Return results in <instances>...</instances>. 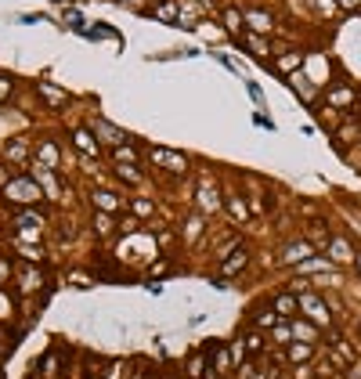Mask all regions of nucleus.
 Masks as SVG:
<instances>
[{
    "label": "nucleus",
    "instance_id": "aec40b11",
    "mask_svg": "<svg viewBox=\"0 0 361 379\" xmlns=\"http://www.w3.org/2000/svg\"><path fill=\"white\" fill-rule=\"evenodd\" d=\"M90 131H94V138L102 134V141H105V145H123V141H130L127 134H119L116 126H109L105 119H94V123H90Z\"/></svg>",
    "mask_w": 361,
    "mask_h": 379
},
{
    "label": "nucleus",
    "instance_id": "58836bf2",
    "mask_svg": "<svg viewBox=\"0 0 361 379\" xmlns=\"http://www.w3.org/2000/svg\"><path fill=\"white\" fill-rule=\"evenodd\" d=\"M314 4H318L322 11H336V0H314Z\"/></svg>",
    "mask_w": 361,
    "mask_h": 379
},
{
    "label": "nucleus",
    "instance_id": "4be33fe9",
    "mask_svg": "<svg viewBox=\"0 0 361 379\" xmlns=\"http://www.w3.org/2000/svg\"><path fill=\"white\" fill-rule=\"evenodd\" d=\"M311 358H314V347L311 343H289L286 347V361L289 365H307Z\"/></svg>",
    "mask_w": 361,
    "mask_h": 379
},
{
    "label": "nucleus",
    "instance_id": "412c9836",
    "mask_svg": "<svg viewBox=\"0 0 361 379\" xmlns=\"http://www.w3.org/2000/svg\"><path fill=\"white\" fill-rule=\"evenodd\" d=\"M90 224H94V231H98L102 239H109L112 231H119L116 217H112V213H102V210H90Z\"/></svg>",
    "mask_w": 361,
    "mask_h": 379
},
{
    "label": "nucleus",
    "instance_id": "ddd939ff",
    "mask_svg": "<svg viewBox=\"0 0 361 379\" xmlns=\"http://www.w3.org/2000/svg\"><path fill=\"white\" fill-rule=\"evenodd\" d=\"M73 145L87 155V160H102V141L94 138V131H83V126L73 131Z\"/></svg>",
    "mask_w": 361,
    "mask_h": 379
},
{
    "label": "nucleus",
    "instance_id": "b1692460",
    "mask_svg": "<svg viewBox=\"0 0 361 379\" xmlns=\"http://www.w3.org/2000/svg\"><path fill=\"white\" fill-rule=\"evenodd\" d=\"M279 322H282V318H279V311H275V307H264V311L253 314V329H260V332H271Z\"/></svg>",
    "mask_w": 361,
    "mask_h": 379
},
{
    "label": "nucleus",
    "instance_id": "6ab92c4d",
    "mask_svg": "<svg viewBox=\"0 0 361 379\" xmlns=\"http://www.w3.org/2000/svg\"><path fill=\"white\" fill-rule=\"evenodd\" d=\"M246 264H250V249L243 246V249L231 253V257L221 264V275H224V278H235V275H243V271H246Z\"/></svg>",
    "mask_w": 361,
    "mask_h": 379
},
{
    "label": "nucleus",
    "instance_id": "423d86ee",
    "mask_svg": "<svg viewBox=\"0 0 361 379\" xmlns=\"http://www.w3.org/2000/svg\"><path fill=\"white\" fill-rule=\"evenodd\" d=\"M224 210H228V217L235 220L238 228L253 220V210H250V203H246V195H243V192H224Z\"/></svg>",
    "mask_w": 361,
    "mask_h": 379
},
{
    "label": "nucleus",
    "instance_id": "9d476101",
    "mask_svg": "<svg viewBox=\"0 0 361 379\" xmlns=\"http://www.w3.org/2000/svg\"><path fill=\"white\" fill-rule=\"evenodd\" d=\"M90 210H102V213H119L123 210V195H116L112 188H94V192H90Z\"/></svg>",
    "mask_w": 361,
    "mask_h": 379
},
{
    "label": "nucleus",
    "instance_id": "cd10ccee",
    "mask_svg": "<svg viewBox=\"0 0 361 379\" xmlns=\"http://www.w3.org/2000/svg\"><path fill=\"white\" fill-rule=\"evenodd\" d=\"M243 339H246V351H250V358H257V354H264V351H267V339H264V332H260V329H250Z\"/></svg>",
    "mask_w": 361,
    "mask_h": 379
},
{
    "label": "nucleus",
    "instance_id": "2eb2a0df",
    "mask_svg": "<svg viewBox=\"0 0 361 379\" xmlns=\"http://www.w3.org/2000/svg\"><path fill=\"white\" fill-rule=\"evenodd\" d=\"M202 231H206V217H202L199 210H192V213L185 217V224H180V239H185L188 246H195V242L202 239Z\"/></svg>",
    "mask_w": 361,
    "mask_h": 379
},
{
    "label": "nucleus",
    "instance_id": "bb28decb",
    "mask_svg": "<svg viewBox=\"0 0 361 379\" xmlns=\"http://www.w3.org/2000/svg\"><path fill=\"white\" fill-rule=\"evenodd\" d=\"M221 18H224V29H228L231 37H243V25H246V15H243V11H235V8H228V11L221 15Z\"/></svg>",
    "mask_w": 361,
    "mask_h": 379
},
{
    "label": "nucleus",
    "instance_id": "37998d69",
    "mask_svg": "<svg viewBox=\"0 0 361 379\" xmlns=\"http://www.w3.org/2000/svg\"><path fill=\"white\" fill-rule=\"evenodd\" d=\"M354 267H357V275H361V253H357V260H354Z\"/></svg>",
    "mask_w": 361,
    "mask_h": 379
},
{
    "label": "nucleus",
    "instance_id": "6e6552de",
    "mask_svg": "<svg viewBox=\"0 0 361 379\" xmlns=\"http://www.w3.org/2000/svg\"><path fill=\"white\" fill-rule=\"evenodd\" d=\"M152 163H159L166 174H180L185 177L188 174V155H180V152H166V148H152Z\"/></svg>",
    "mask_w": 361,
    "mask_h": 379
},
{
    "label": "nucleus",
    "instance_id": "f8f14e48",
    "mask_svg": "<svg viewBox=\"0 0 361 379\" xmlns=\"http://www.w3.org/2000/svg\"><path fill=\"white\" fill-rule=\"evenodd\" d=\"M271 307L279 311V318H282V322H293L296 314H300V296H296L293 289H286V293H275V300H271Z\"/></svg>",
    "mask_w": 361,
    "mask_h": 379
},
{
    "label": "nucleus",
    "instance_id": "1a4fd4ad",
    "mask_svg": "<svg viewBox=\"0 0 361 379\" xmlns=\"http://www.w3.org/2000/svg\"><path fill=\"white\" fill-rule=\"evenodd\" d=\"M44 224H47L44 210H37V206L15 210V231H44Z\"/></svg>",
    "mask_w": 361,
    "mask_h": 379
},
{
    "label": "nucleus",
    "instance_id": "79ce46f5",
    "mask_svg": "<svg viewBox=\"0 0 361 379\" xmlns=\"http://www.w3.org/2000/svg\"><path fill=\"white\" fill-rule=\"evenodd\" d=\"M347 379H361V365H357V361L350 365V372H347Z\"/></svg>",
    "mask_w": 361,
    "mask_h": 379
},
{
    "label": "nucleus",
    "instance_id": "0eeeda50",
    "mask_svg": "<svg viewBox=\"0 0 361 379\" xmlns=\"http://www.w3.org/2000/svg\"><path fill=\"white\" fill-rule=\"evenodd\" d=\"M325 257L333 260L336 267H343V264H354V260H357V249L350 246V239H343V235H333V242L325 246Z\"/></svg>",
    "mask_w": 361,
    "mask_h": 379
},
{
    "label": "nucleus",
    "instance_id": "c756f323",
    "mask_svg": "<svg viewBox=\"0 0 361 379\" xmlns=\"http://www.w3.org/2000/svg\"><path fill=\"white\" fill-rule=\"evenodd\" d=\"M271 343H275V347H289V343H296V339H293V325H289V322H279L275 329H271Z\"/></svg>",
    "mask_w": 361,
    "mask_h": 379
},
{
    "label": "nucleus",
    "instance_id": "7ed1b4c3",
    "mask_svg": "<svg viewBox=\"0 0 361 379\" xmlns=\"http://www.w3.org/2000/svg\"><path fill=\"white\" fill-rule=\"evenodd\" d=\"M311 257H318L314 242H307L304 235H300V239H289V242L282 246V253H279V264H282V267H300V264L311 260Z\"/></svg>",
    "mask_w": 361,
    "mask_h": 379
},
{
    "label": "nucleus",
    "instance_id": "e433bc0d",
    "mask_svg": "<svg viewBox=\"0 0 361 379\" xmlns=\"http://www.w3.org/2000/svg\"><path fill=\"white\" fill-rule=\"evenodd\" d=\"M156 242H159V246H170V242H173V231H170V228H159V231H156Z\"/></svg>",
    "mask_w": 361,
    "mask_h": 379
},
{
    "label": "nucleus",
    "instance_id": "2f4dec72",
    "mask_svg": "<svg viewBox=\"0 0 361 379\" xmlns=\"http://www.w3.org/2000/svg\"><path fill=\"white\" fill-rule=\"evenodd\" d=\"M18 257L25 264H40L44 260V246H18Z\"/></svg>",
    "mask_w": 361,
    "mask_h": 379
},
{
    "label": "nucleus",
    "instance_id": "393cba45",
    "mask_svg": "<svg viewBox=\"0 0 361 379\" xmlns=\"http://www.w3.org/2000/svg\"><path fill=\"white\" fill-rule=\"evenodd\" d=\"M325 102L333 105V109H350L354 105V90L350 87H333V90L325 94Z\"/></svg>",
    "mask_w": 361,
    "mask_h": 379
},
{
    "label": "nucleus",
    "instance_id": "dca6fc26",
    "mask_svg": "<svg viewBox=\"0 0 361 379\" xmlns=\"http://www.w3.org/2000/svg\"><path fill=\"white\" fill-rule=\"evenodd\" d=\"M246 25H250V33H257V37L275 33V18H271L267 11H257V8H250V11H246Z\"/></svg>",
    "mask_w": 361,
    "mask_h": 379
},
{
    "label": "nucleus",
    "instance_id": "4c0bfd02",
    "mask_svg": "<svg viewBox=\"0 0 361 379\" xmlns=\"http://www.w3.org/2000/svg\"><path fill=\"white\" fill-rule=\"evenodd\" d=\"M340 138H343V141H357V126H343Z\"/></svg>",
    "mask_w": 361,
    "mask_h": 379
},
{
    "label": "nucleus",
    "instance_id": "a211bd4d",
    "mask_svg": "<svg viewBox=\"0 0 361 379\" xmlns=\"http://www.w3.org/2000/svg\"><path fill=\"white\" fill-rule=\"evenodd\" d=\"M300 66H304V51H296V47L275 58V69H279L282 76H296V73H300Z\"/></svg>",
    "mask_w": 361,
    "mask_h": 379
},
{
    "label": "nucleus",
    "instance_id": "a878e982",
    "mask_svg": "<svg viewBox=\"0 0 361 379\" xmlns=\"http://www.w3.org/2000/svg\"><path fill=\"white\" fill-rule=\"evenodd\" d=\"M112 160H116V167H137L141 163V155H137V148H130V145H116L112 148Z\"/></svg>",
    "mask_w": 361,
    "mask_h": 379
},
{
    "label": "nucleus",
    "instance_id": "f704fd0d",
    "mask_svg": "<svg viewBox=\"0 0 361 379\" xmlns=\"http://www.w3.org/2000/svg\"><path fill=\"white\" fill-rule=\"evenodd\" d=\"M37 90L44 94V98H51V102H66V90H58V87H51V83H37Z\"/></svg>",
    "mask_w": 361,
    "mask_h": 379
},
{
    "label": "nucleus",
    "instance_id": "ea45409f",
    "mask_svg": "<svg viewBox=\"0 0 361 379\" xmlns=\"http://www.w3.org/2000/svg\"><path fill=\"white\" fill-rule=\"evenodd\" d=\"M8 94H11V80H0V102H4Z\"/></svg>",
    "mask_w": 361,
    "mask_h": 379
},
{
    "label": "nucleus",
    "instance_id": "c9c22d12",
    "mask_svg": "<svg viewBox=\"0 0 361 379\" xmlns=\"http://www.w3.org/2000/svg\"><path fill=\"white\" fill-rule=\"evenodd\" d=\"M116 174H119V181H127V184H141V174L134 167H116Z\"/></svg>",
    "mask_w": 361,
    "mask_h": 379
},
{
    "label": "nucleus",
    "instance_id": "f3484780",
    "mask_svg": "<svg viewBox=\"0 0 361 379\" xmlns=\"http://www.w3.org/2000/svg\"><path fill=\"white\" fill-rule=\"evenodd\" d=\"M33 163H40L44 170H54L58 174V167H62V155H58V145L54 141H40V148H37V160Z\"/></svg>",
    "mask_w": 361,
    "mask_h": 379
},
{
    "label": "nucleus",
    "instance_id": "9b49d317",
    "mask_svg": "<svg viewBox=\"0 0 361 379\" xmlns=\"http://www.w3.org/2000/svg\"><path fill=\"white\" fill-rule=\"evenodd\" d=\"M206 354H209V368H214L217 375H224V379H228V375L235 372V361H231V351H228V347H224V343H209V351H206Z\"/></svg>",
    "mask_w": 361,
    "mask_h": 379
},
{
    "label": "nucleus",
    "instance_id": "a19ab883",
    "mask_svg": "<svg viewBox=\"0 0 361 379\" xmlns=\"http://www.w3.org/2000/svg\"><path fill=\"white\" fill-rule=\"evenodd\" d=\"M340 8H347V11H354V8H361V0H340Z\"/></svg>",
    "mask_w": 361,
    "mask_h": 379
},
{
    "label": "nucleus",
    "instance_id": "7c9ffc66",
    "mask_svg": "<svg viewBox=\"0 0 361 379\" xmlns=\"http://www.w3.org/2000/svg\"><path fill=\"white\" fill-rule=\"evenodd\" d=\"M130 210L137 220H152L156 217V203H148V199H130Z\"/></svg>",
    "mask_w": 361,
    "mask_h": 379
},
{
    "label": "nucleus",
    "instance_id": "f257e3e1",
    "mask_svg": "<svg viewBox=\"0 0 361 379\" xmlns=\"http://www.w3.org/2000/svg\"><path fill=\"white\" fill-rule=\"evenodd\" d=\"M0 199H4L8 206H15V210H25V206H37L47 195H44V188L37 184L33 174H15L4 188H0Z\"/></svg>",
    "mask_w": 361,
    "mask_h": 379
},
{
    "label": "nucleus",
    "instance_id": "c85d7f7f",
    "mask_svg": "<svg viewBox=\"0 0 361 379\" xmlns=\"http://www.w3.org/2000/svg\"><path fill=\"white\" fill-rule=\"evenodd\" d=\"M289 87L300 94V98H304V102H314V87L307 83V76L304 73H296V76H289Z\"/></svg>",
    "mask_w": 361,
    "mask_h": 379
},
{
    "label": "nucleus",
    "instance_id": "4468645a",
    "mask_svg": "<svg viewBox=\"0 0 361 379\" xmlns=\"http://www.w3.org/2000/svg\"><path fill=\"white\" fill-rule=\"evenodd\" d=\"M289 325H293V339H296V343H311V347H314V343H318V336H322V329H318L314 322H307L304 314H296V318H293Z\"/></svg>",
    "mask_w": 361,
    "mask_h": 379
},
{
    "label": "nucleus",
    "instance_id": "39448f33",
    "mask_svg": "<svg viewBox=\"0 0 361 379\" xmlns=\"http://www.w3.org/2000/svg\"><path fill=\"white\" fill-rule=\"evenodd\" d=\"M15 278H18V293H22V296H29V293L44 289V282H47V275L40 271V264H22Z\"/></svg>",
    "mask_w": 361,
    "mask_h": 379
},
{
    "label": "nucleus",
    "instance_id": "5701e85b",
    "mask_svg": "<svg viewBox=\"0 0 361 379\" xmlns=\"http://www.w3.org/2000/svg\"><path fill=\"white\" fill-rule=\"evenodd\" d=\"M209 372V354L206 351H195L192 358H188V365H185V375L188 379H202Z\"/></svg>",
    "mask_w": 361,
    "mask_h": 379
},
{
    "label": "nucleus",
    "instance_id": "20e7f679",
    "mask_svg": "<svg viewBox=\"0 0 361 379\" xmlns=\"http://www.w3.org/2000/svg\"><path fill=\"white\" fill-rule=\"evenodd\" d=\"M221 206H224V192H221V188L209 181V177H202L199 188H195V210H199L202 217H214Z\"/></svg>",
    "mask_w": 361,
    "mask_h": 379
},
{
    "label": "nucleus",
    "instance_id": "72a5a7b5",
    "mask_svg": "<svg viewBox=\"0 0 361 379\" xmlns=\"http://www.w3.org/2000/svg\"><path fill=\"white\" fill-rule=\"evenodd\" d=\"M243 40L250 44V51H253L257 58H264V54H267V44H264V37H257V33H243Z\"/></svg>",
    "mask_w": 361,
    "mask_h": 379
},
{
    "label": "nucleus",
    "instance_id": "473e14b6",
    "mask_svg": "<svg viewBox=\"0 0 361 379\" xmlns=\"http://www.w3.org/2000/svg\"><path fill=\"white\" fill-rule=\"evenodd\" d=\"M4 155H8L11 163H25V155H29V152H25V141H11V145L4 148Z\"/></svg>",
    "mask_w": 361,
    "mask_h": 379
},
{
    "label": "nucleus",
    "instance_id": "f03ea898",
    "mask_svg": "<svg viewBox=\"0 0 361 379\" xmlns=\"http://www.w3.org/2000/svg\"><path fill=\"white\" fill-rule=\"evenodd\" d=\"M300 314H304L307 322H314L318 329H329V325H333V311H329L325 296H318L314 289H311V293H300Z\"/></svg>",
    "mask_w": 361,
    "mask_h": 379
}]
</instances>
